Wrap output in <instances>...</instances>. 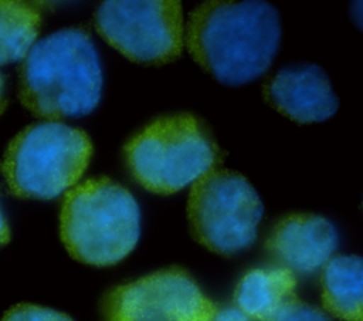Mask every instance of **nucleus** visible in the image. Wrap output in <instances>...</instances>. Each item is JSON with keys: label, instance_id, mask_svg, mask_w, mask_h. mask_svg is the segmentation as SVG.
Wrapping results in <instances>:
<instances>
[{"label": "nucleus", "instance_id": "obj_2", "mask_svg": "<svg viewBox=\"0 0 363 321\" xmlns=\"http://www.w3.org/2000/svg\"><path fill=\"white\" fill-rule=\"evenodd\" d=\"M102 82L91 36L79 27H69L33 44L20 70V98L41 118L84 116L98 107Z\"/></svg>", "mask_w": 363, "mask_h": 321}, {"label": "nucleus", "instance_id": "obj_18", "mask_svg": "<svg viewBox=\"0 0 363 321\" xmlns=\"http://www.w3.org/2000/svg\"><path fill=\"white\" fill-rule=\"evenodd\" d=\"M3 108V77L0 74V111Z\"/></svg>", "mask_w": 363, "mask_h": 321}, {"label": "nucleus", "instance_id": "obj_6", "mask_svg": "<svg viewBox=\"0 0 363 321\" xmlns=\"http://www.w3.org/2000/svg\"><path fill=\"white\" fill-rule=\"evenodd\" d=\"M262 210L245 176L227 169H211L199 178L187 200L191 236L221 256H233L255 241Z\"/></svg>", "mask_w": 363, "mask_h": 321}, {"label": "nucleus", "instance_id": "obj_12", "mask_svg": "<svg viewBox=\"0 0 363 321\" xmlns=\"http://www.w3.org/2000/svg\"><path fill=\"white\" fill-rule=\"evenodd\" d=\"M322 304L345 321L363 320V261L359 256L329 259L322 273Z\"/></svg>", "mask_w": 363, "mask_h": 321}, {"label": "nucleus", "instance_id": "obj_9", "mask_svg": "<svg viewBox=\"0 0 363 321\" xmlns=\"http://www.w3.org/2000/svg\"><path fill=\"white\" fill-rule=\"evenodd\" d=\"M264 95L278 112L299 124L326 121L339 107L330 80L316 64L278 70L265 82Z\"/></svg>", "mask_w": 363, "mask_h": 321}, {"label": "nucleus", "instance_id": "obj_1", "mask_svg": "<svg viewBox=\"0 0 363 321\" xmlns=\"http://www.w3.org/2000/svg\"><path fill=\"white\" fill-rule=\"evenodd\" d=\"M281 20L267 1L210 0L189 16L186 45L191 58L224 85L261 77L277 55Z\"/></svg>", "mask_w": 363, "mask_h": 321}, {"label": "nucleus", "instance_id": "obj_11", "mask_svg": "<svg viewBox=\"0 0 363 321\" xmlns=\"http://www.w3.org/2000/svg\"><path fill=\"white\" fill-rule=\"evenodd\" d=\"M295 274L284 267L250 270L234 294L237 308L250 320L269 321L295 297Z\"/></svg>", "mask_w": 363, "mask_h": 321}, {"label": "nucleus", "instance_id": "obj_15", "mask_svg": "<svg viewBox=\"0 0 363 321\" xmlns=\"http://www.w3.org/2000/svg\"><path fill=\"white\" fill-rule=\"evenodd\" d=\"M269 321H332L322 310L299 300L291 301Z\"/></svg>", "mask_w": 363, "mask_h": 321}, {"label": "nucleus", "instance_id": "obj_4", "mask_svg": "<svg viewBox=\"0 0 363 321\" xmlns=\"http://www.w3.org/2000/svg\"><path fill=\"white\" fill-rule=\"evenodd\" d=\"M125 155L135 180L157 195L193 185L220 162L213 138L190 114L153 121L128 142Z\"/></svg>", "mask_w": 363, "mask_h": 321}, {"label": "nucleus", "instance_id": "obj_3", "mask_svg": "<svg viewBox=\"0 0 363 321\" xmlns=\"http://www.w3.org/2000/svg\"><path fill=\"white\" fill-rule=\"evenodd\" d=\"M60 234L75 260L96 267L113 266L138 244L139 205L133 195L115 180L88 179L65 195Z\"/></svg>", "mask_w": 363, "mask_h": 321}, {"label": "nucleus", "instance_id": "obj_16", "mask_svg": "<svg viewBox=\"0 0 363 321\" xmlns=\"http://www.w3.org/2000/svg\"><path fill=\"white\" fill-rule=\"evenodd\" d=\"M211 321H251L244 312H241L237 307H228L216 311Z\"/></svg>", "mask_w": 363, "mask_h": 321}, {"label": "nucleus", "instance_id": "obj_17", "mask_svg": "<svg viewBox=\"0 0 363 321\" xmlns=\"http://www.w3.org/2000/svg\"><path fill=\"white\" fill-rule=\"evenodd\" d=\"M9 239H10L9 227H7V223H6L4 216H3V213H1V209H0V244L7 243Z\"/></svg>", "mask_w": 363, "mask_h": 321}, {"label": "nucleus", "instance_id": "obj_8", "mask_svg": "<svg viewBox=\"0 0 363 321\" xmlns=\"http://www.w3.org/2000/svg\"><path fill=\"white\" fill-rule=\"evenodd\" d=\"M217 308L180 268L116 287L104 301L108 321H211Z\"/></svg>", "mask_w": 363, "mask_h": 321}, {"label": "nucleus", "instance_id": "obj_13", "mask_svg": "<svg viewBox=\"0 0 363 321\" xmlns=\"http://www.w3.org/2000/svg\"><path fill=\"white\" fill-rule=\"evenodd\" d=\"M40 13L21 1H0V65L23 60L38 36Z\"/></svg>", "mask_w": 363, "mask_h": 321}, {"label": "nucleus", "instance_id": "obj_14", "mask_svg": "<svg viewBox=\"0 0 363 321\" xmlns=\"http://www.w3.org/2000/svg\"><path fill=\"white\" fill-rule=\"evenodd\" d=\"M0 321H74L64 312L33 305V304H18L11 307Z\"/></svg>", "mask_w": 363, "mask_h": 321}, {"label": "nucleus", "instance_id": "obj_10", "mask_svg": "<svg viewBox=\"0 0 363 321\" xmlns=\"http://www.w3.org/2000/svg\"><path fill=\"white\" fill-rule=\"evenodd\" d=\"M337 246V232L325 217L295 213L279 220L267 241L269 254L291 273L320 270Z\"/></svg>", "mask_w": 363, "mask_h": 321}, {"label": "nucleus", "instance_id": "obj_7", "mask_svg": "<svg viewBox=\"0 0 363 321\" xmlns=\"http://www.w3.org/2000/svg\"><path fill=\"white\" fill-rule=\"evenodd\" d=\"M99 36L139 64H166L183 51V10L177 0H106L95 11Z\"/></svg>", "mask_w": 363, "mask_h": 321}, {"label": "nucleus", "instance_id": "obj_5", "mask_svg": "<svg viewBox=\"0 0 363 321\" xmlns=\"http://www.w3.org/2000/svg\"><path fill=\"white\" fill-rule=\"evenodd\" d=\"M92 151L82 129L44 121L28 125L13 138L0 169L13 195L50 200L81 179Z\"/></svg>", "mask_w": 363, "mask_h": 321}]
</instances>
